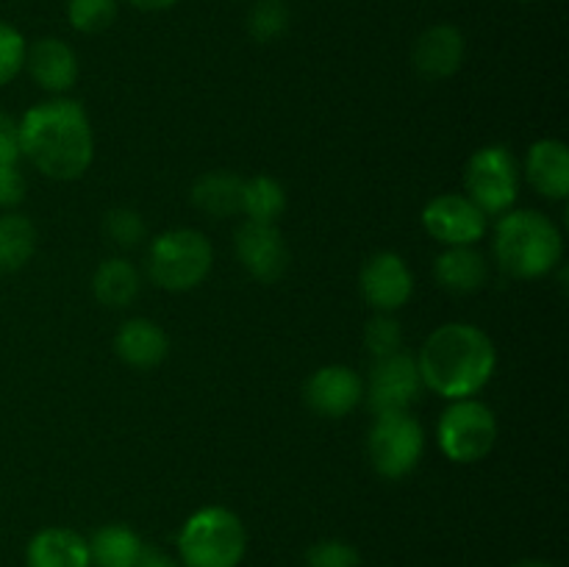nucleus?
I'll use <instances>...</instances> for the list:
<instances>
[{
  "label": "nucleus",
  "mask_w": 569,
  "mask_h": 567,
  "mask_svg": "<svg viewBox=\"0 0 569 567\" xmlns=\"http://www.w3.org/2000/svg\"><path fill=\"white\" fill-rule=\"evenodd\" d=\"M214 248L194 228H172L159 233L148 248V276L164 292H189L209 278Z\"/></svg>",
  "instance_id": "39448f33"
},
{
  "label": "nucleus",
  "mask_w": 569,
  "mask_h": 567,
  "mask_svg": "<svg viewBox=\"0 0 569 567\" xmlns=\"http://www.w3.org/2000/svg\"><path fill=\"white\" fill-rule=\"evenodd\" d=\"M137 567H181V565H178L170 554H164L161 548H156V545H144L142 554H139Z\"/></svg>",
  "instance_id": "473e14b6"
},
{
  "label": "nucleus",
  "mask_w": 569,
  "mask_h": 567,
  "mask_svg": "<svg viewBox=\"0 0 569 567\" xmlns=\"http://www.w3.org/2000/svg\"><path fill=\"white\" fill-rule=\"evenodd\" d=\"M465 195L487 217L511 211L520 195V167L503 145L478 148L465 167Z\"/></svg>",
  "instance_id": "0eeeda50"
},
{
  "label": "nucleus",
  "mask_w": 569,
  "mask_h": 567,
  "mask_svg": "<svg viewBox=\"0 0 569 567\" xmlns=\"http://www.w3.org/2000/svg\"><path fill=\"white\" fill-rule=\"evenodd\" d=\"M26 37L14 26L0 20V87L14 81L26 67Z\"/></svg>",
  "instance_id": "c85d7f7f"
},
{
  "label": "nucleus",
  "mask_w": 569,
  "mask_h": 567,
  "mask_svg": "<svg viewBox=\"0 0 569 567\" xmlns=\"http://www.w3.org/2000/svg\"><path fill=\"white\" fill-rule=\"evenodd\" d=\"M20 156L44 178L78 181L92 167L94 133L87 111L70 98H53L31 106L17 122Z\"/></svg>",
  "instance_id": "f257e3e1"
},
{
  "label": "nucleus",
  "mask_w": 569,
  "mask_h": 567,
  "mask_svg": "<svg viewBox=\"0 0 569 567\" xmlns=\"http://www.w3.org/2000/svg\"><path fill=\"white\" fill-rule=\"evenodd\" d=\"M242 187L244 178L237 172L211 170L192 183L189 200L194 203V209L203 211L211 220H228V217L242 211Z\"/></svg>",
  "instance_id": "aec40b11"
},
{
  "label": "nucleus",
  "mask_w": 569,
  "mask_h": 567,
  "mask_svg": "<svg viewBox=\"0 0 569 567\" xmlns=\"http://www.w3.org/2000/svg\"><path fill=\"white\" fill-rule=\"evenodd\" d=\"M133 9L139 11H167L178 3V0H128Z\"/></svg>",
  "instance_id": "72a5a7b5"
},
{
  "label": "nucleus",
  "mask_w": 569,
  "mask_h": 567,
  "mask_svg": "<svg viewBox=\"0 0 569 567\" xmlns=\"http://www.w3.org/2000/svg\"><path fill=\"white\" fill-rule=\"evenodd\" d=\"M422 378L417 359L406 350L376 359L370 370V381L365 384V400L372 415H389V411H409L411 404L420 398Z\"/></svg>",
  "instance_id": "1a4fd4ad"
},
{
  "label": "nucleus",
  "mask_w": 569,
  "mask_h": 567,
  "mask_svg": "<svg viewBox=\"0 0 569 567\" xmlns=\"http://www.w3.org/2000/svg\"><path fill=\"white\" fill-rule=\"evenodd\" d=\"M37 250V226L20 211L0 215V272H17Z\"/></svg>",
  "instance_id": "5701e85b"
},
{
  "label": "nucleus",
  "mask_w": 569,
  "mask_h": 567,
  "mask_svg": "<svg viewBox=\"0 0 569 567\" xmlns=\"http://www.w3.org/2000/svg\"><path fill=\"white\" fill-rule=\"evenodd\" d=\"M359 287L372 309L395 315V311L403 309L411 300V295H415V276H411L403 256L395 253V250H381V253L370 256V259L365 261L359 276Z\"/></svg>",
  "instance_id": "9b49d317"
},
{
  "label": "nucleus",
  "mask_w": 569,
  "mask_h": 567,
  "mask_svg": "<svg viewBox=\"0 0 569 567\" xmlns=\"http://www.w3.org/2000/svg\"><path fill=\"white\" fill-rule=\"evenodd\" d=\"M28 567H92L89 543L72 528H44L33 534L26 550Z\"/></svg>",
  "instance_id": "a211bd4d"
},
{
  "label": "nucleus",
  "mask_w": 569,
  "mask_h": 567,
  "mask_svg": "<svg viewBox=\"0 0 569 567\" xmlns=\"http://www.w3.org/2000/svg\"><path fill=\"white\" fill-rule=\"evenodd\" d=\"M422 228L445 248L476 245L487 233V215L467 195H439L422 209Z\"/></svg>",
  "instance_id": "9d476101"
},
{
  "label": "nucleus",
  "mask_w": 569,
  "mask_h": 567,
  "mask_svg": "<svg viewBox=\"0 0 569 567\" xmlns=\"http://www.w3.org/2000/svg\"><path fill=\"white\" fill-rule=\"evenodd\" d=\"M520 3H537V0H520Z\"/></svg>",
  "instance_id": "c9c22d12"
},
{
  "label": "nucleus",
  "mask_w": 569,
  "mask_h": 567,
  "mask_svg": "<svg viewBox=\"0 0 569 567\" xmlns=\"http://www.w3.org/2000/svg\"><path fill=\"white\" fill-rule=\"evenodd\" d=\"M289 9L283 0H259L248 11V33L256 42H276L289 31Z\"/></svg>",
  "instance_id": "393cba45"
},
{
  "label": "nucleus",
  "mask_w": 569,
  "mask_h": 567,
  "mask_svg": "<svg viewBox=\"0 0 569 567\" xmlns=\"http://www.w3.org/2000/svg\"><path fill=\"white\" fill-rule=\"evenodd\" d=\"M303 398L315 415L339 420L365 400V378L348 365H326L309 376Z\"/></svg>",
  "instance_id": "f8f14e48"
},
{
  "label": "nucleus",
  "mask_w": 569,
  "mask_h": 567,
  "mask_svg": "<svg viewBox=\"0 0 569 567\" xmlns=\"http://www.w3.org/2000/svg\"><path fill=\"white\" fill-rule=\"evenodd\" d=\"M20 159V131L9 115L0 111V165H17Z\"/></svg>",
  "instance_id": "2f4dec72"
},
{
  "label": "nucleus",
  "mask_w": 569,
  "mask_h": 567,
  "mask_svg": "<svg viewBox=\"0 0 569 567\" xmlns=\"http://www.w3.org/2000/svg\"><path fill=\"white\" fill-rule=\"evenodd\" d=\"M28 183L17 165H0V209H17L26 200Z\"/></svg>",
  "instance_id": "7c9ffc66"
},
{
  "label": "nucleus",
  "mask_w": 569,
  "mask_h": 567,
  "mask_svg": "<svg viewBox=\"0 0 569 567\" xmlns=\"http://www.w3.org/2000/svg\"><path fill=\"white\" fill-rule=\"evenodd\" d=\"M103 228L111 242L126 250L137 248L148 237V222H144V217L137 209H128V206H117V209L106 211Z\"/></svg>",
  "instance_id": "cd10ccee"
},
{
  "label": "nucleus",
  "mask_w": 569,
  "mask_h": 567,
  "mask_svg": "<svg viewBox=\"0 0 569 567\" xmlns=\"http://www.w3.org/2000/svg\"><path fill=\"white\" fill-rule=\"evenodd\" d=\"M114 354L120 361L137 370H150L159 367L170 354V339H167L164 328L159 322L148 320V317H133L120 326L114 337Z\"/></svg>",
  "instance_id": "f3484780"
},
{
  "label": "nucleus",
  "mask_w": 569,
  "mask_h": 567,
  "mask_svg": "<svg viewBox=\"0 0 569 567\" xmlns=\"http://www.w3.org/2000/svg\"><path fill=\"white\" fill-rule=\"evenodd\" d=\"M365 348L372 359H383L403 350V326L395 315L376 311L365 326Z\"/></svg>",
  "instance_id": "a878e982"
},
{
  "label": "nucleus",
  "mask_w": 569,
  "mask_h": 567,
  "mask_svg": "<svg viewBox=\"0 0 569 567\" xmlns=\"http://www.w3.org/2000/svg\"><path fill=\"white\" fill-rule=\"evenodd\" d=\"M511 567H556V565H550V561H542V559H526V561H517V565Z\"/></svg>",
  "instance_id": "f704fd0d"
},
{
  "label": "nucleus",
  "mask_w": 569,
  "mask_h": 567,
  "mask_svg": "<svg viewBox=\"0 0 569 567\" xmlns=\"http://www.w3.org/2000/svg\"><path fill=\"white\" fill-rule=\"evenodd\" d=\"M142 278H139L137 267L122 256L100 261L98 270L92 276V295L100 306L106 309H122L137 300Z\"/></svg>",
  "instance_id": "412c9836"
},
{
  "label": "nucleus",
  "mask_w": 569,
  "mask_h": 567,
  "mask_svg": "<svg viewBox=\"0 0 569 567\" xmlns=\"http://www.w3.org/2000/svg\"><path fill=\"white\" fill-rule=\"evenodd\" d=\"M433 276L442 289L453 295H472L483 289L489 278V265L476 245L465 248H445L433 261Z\"/></svg>",
  "instance_id": "6ab92c4d"
},
{
  "label": "nucleus",
  "mask_w": 569,
  "mask_h": 567,
  "mask_svg": "<svg viewBox=\"0 0 569 567\" xmlns=\"http://www.w3.org/2000/svg\"><path fill=\"white\" fill-rule=\"evenodd\" d=\"M248 550L242 520L226 506H203L183 523L178 554L183 567H239Z\"/></svg>",
  "instance_id": "20e7f679"
},
{
  "label": "nucleus",
  "mask_w": 569,
  "mask_h": 567,
  "mask_svg": "<svg viewBox=\"0 0 569 567\" xmlns=\"http://www.w3.org/2000/svg\"><path fill=\"white\" fill-rule=\"evenodd\" d=\"M359 550L342 539H320L306 554V567H359Z\"/></svg>",
  "instance_id": "c756f323"
},
{
  "label": "nucleus",
  "mask_w": 569,
  "mask_h": 567,
  "mask_svg": "<svg viewBox=\"0 0 569 567\" xmlns=\"http://www.w3.org/2000/svg\"><path fill=\"white\" fill-rule=\"evenodd\" d=\"M142 548L144 545L137 531L120 526V523H111V526L94 531L92 543H89V559L94 567H137Z\"/></svg>",
  "instance_id": "4be33fe9"
},
{
  "label": "nucleus",
  "mask_w": 569,
  "mask_h": 567,
  "mask_svg": "<svg viewBox=\"0 0 569 567\" xmlns=\"http://www.w3.org/2000/svg\"><path fill=\"white\" fill-rule=\"evenodd\" d=\"M283 211H287V192H283L281 181H276L272 176L244 178L242 215H248V220L278 226Z\"/></svg>",
  "instance_id": "b1692460"
},
{
  "label": "nucleus",
  "mask_w": 569,
  "mask_h": 567,
  "mask_svg": "<svg viewBox=\"0 0 569 567\" xmlns=\"http://www.w3.org/2000/svg\"><path fill=\"white\" fill-rule=\"evenodd\" d=\"M465 50V33L450 22H439V26L426 28L417 37L415 50H411V64H415L417 76L426 78V81H445L461 70Z\"/></svg>",
  "instance_id": "4468645a"
},
{
  "label": "nucleus",
  "mask_w": 569,
  "mask_h": 567,
  "mask_svg": "<svg viewBox=\"0 0 569 567\" xmlns=\"http://www.w3.org/2000/svg\"><path fill=\"white\" fill-rule=\"evenodd\" d=\"M526 178L542 198L567 200L569 195V150L561 139H537L526 156Z\"/></svg>",
  "instance_id": "dca6fc26"
},
{
  "label": "nucleus",
  "mask_w": 569,
  "mask_h": 567,
  "mask_svg": "<svg viewBox=\"0 0 569 567\" xmlns=\"http://www.w3.org/2000/svg\"><path fill=\"white\" fill-rule=\"evenodd\" d=\"M26 70L31 72V78L44 92H53L56 98H61L78 81V56L61 39L44 37L26 50Z\"/></svg>",
  "instance_id": "2eb2a0df"
},
{
  "label": "nucleus",
  "mask_w": 569,
  "mask_h": 567,
  "mask_svg": "<svg viewBox=\"0 0 569 567\" xmlns=\"http://www.w3.org/2000/svg\"><path fill=\"white\" fill-rule=\"evenodd\" d=\"M495 261L500 270L520 281L550 276L565 256V237L548 215L517 209L500 215L495 226Z\"/></svg>",
  "instance_id": "7ed1b4c3"
},
{
  "label": "nucleus",
  "mask_w": 569,
  "mask_h": 567,
  "mask_svg": "<svg viewBox=\"0 0 569 567\" xmlns=\"http://www.w3.org/2000/svg\"><path fill=\"white\" fill-rule=\"evenodd\" d=\"M233 248L244 270L261 284L278 281L289 267V248L278 226L244 220L233 237Z\"/></svg>",
  "instance_id": "ddd939ff"
},
{
  "label": "nucleus",
  "mask_w": 569,
  "mask_h": 567,
  "mask_svg": "<svg viewBox=\"0 0 569 567\" xmlns=\"http://www.w3.org/2000/svg\"><path fill=\"white\" fill-rule=\"evenodd\" d=\"M426 450V431L411 411L376 415L367 437V454L378 476L398 481L417 470Z\"/></svg>",
  "instance_id": "6e6552de"
},
{
  "label": "nucleus",
  "mask_w": 569,
  "mask_h": 567,
  "mask_svg": "<svg viewBox=\"0 0 569 567\" xmlns=\"http://www.w3.org/2000/svg\"><path fill=\"white\" fill-rule=\"evenodd\" d=\"M422 387L448 400L476 398L498 367V350L489 334L472 322H445L428 334L420 354Z\"/></svg>",
  "instance_id": "f03ea898"
},
{
  "label": "nucleus",
  "mask_w": 569,
  "mask_h": 567,
  "mask_svg": "<svg viewBox=\"0 0 569 567\" xmlns=\"http://www.w3.org/2000/svg\"><path fill=\"white\" fill-rule=\"evenodd\" d=\"M498 417L483 400H450L437 426L442 454L456 465H476L492 454L498 442Z\"/></svg>",
  "instance_id": "423d86ee"
},
{
  "label": "nucleus",
  "mask_w": 569,
  "mask_h": 567,
  "mask_svg": "<svg viewBox=\"0 0 569 567\" xmlns=\"http://www.w3.org/2000/svg\"><path fill=\"white\" fill-rule=\"evenodd\" d=\"M117 0H67V20L78 33H103L117 20Z\"/></svg>",
  "instance_id": "bb28decb"
}]
</instances>
